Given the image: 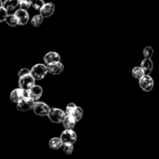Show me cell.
<instances>
[{
    "label": "cell",
    "instance_id": "ac0fdd59",
    "mask_svg": "<svg viewBox=\"0 0 159 159\" xmlns=\"http://www.w3.org/2000/svg\"><path fill=\"white\" fill-rule=\"evenodd\" d=\"M43 18L44 17L41 15V14H37L35 15L34 16H33V18L31 19V24L32 26H35V27H38L40 25L42 24L43 21Z\"/></svg>",
    "mask_w": 159,
    "mask_h": 159
},
{
    "label": "cell",
    "instance_id": "7402d4cb",
    "mask_svg": "<svg viewBox=\"0 0 159 159\" xmlns=\"http://www.w3.org/2000/svg\"><path fill=\"white\" fill-rule=\"evenodd\" d=\"M44 3L43 0H31V6L38 11H40V9L43 7Z\"/></svg>",
    "mask_w": 159,
    "mask_h": 159
},
{
    "label": "cell",
    "instance_id": "4316f807",
    "mask_svg": "<svg viewBox=\"0 0 159 159\" xmlns=\"http://www.w3.org/2000/svg\"><path fill=\"white\" fill-rule=\"evenodd\" d=\"M8 15H9L8 14V10H6L3 6L0 8V23L6 21Z\"/></svg>",
    "mask_w": 159,
    "mask_h": 159
},
{
    "label": "cell",
    "instance_id": "83f0119b",
    "mask_svg": "<svg viewBox=\"0 0 159 159\" xmlns=\"http://www.w3.org/2000/svg\"><path fill=\"white\" fill-rule=\"evenodd\" d=\"M28 74H30V70L27 69V68H22L18 71V77H22V76Z\"/></svg>",
    "mask_w": 159,
    "mask_h": 159
},
{
    "label": "cell",
    "instance_id": "484cf974",
    "mask_svg": "<svg viewBox=\"0 0 159 159\" xmlns=\"http://www.w3.org/2000/svg\"><path fill=\"white\" fill-rule=\"evenodd\" d=\"M19 6H20V9L27 10L31 6V1L30 0H20Z\"/></svg>",
    "mask_w": 159,
    "mask_h": 159
},
{
    "label": "cell",
    "instance_id": "ba28073f",
    "mask_svg": "<svg viewBox=\"0 0 159 159\" xmlns=\"http://www.w3.org/2000/svg\"><path fill=\"white\" fill-rule=\"evenodd\" d=\"M26 96H27V90H25L20 87L13 89L10 93V100L12 102L17 103Z\"/></svg>",
    "mask_w": 159,
    "mask_h": 159
},
{
    "label": "cell",
    "instance_id": "8fae6325",
    "mask_svg": "<svg viewBox=\"0 0 159 159\" xmlns=\"http://www.w3.org/2000/svg\"><path fill=\"white\" fill-rule=\"evenodd\" d=\"M14 14H15L17 20H18L19 25L24 26V25H26V23L29 22V20H30L29 14H28L27 11L25 10V9H18V10L16 11Z\"/></svg>",
    "mask_w": 159,
    "mask_h": 159
},
{
    "label": "cell",
    "instance_id": "d4e9b609",
    "mask_svg": "<svg viewBox=\"0 0 159 159\" xmlns=\"http://www.w3.org/2000/svg\"><path fill=\"white\" fill-rule=\"evenodd\" d=\"M62 148H63V152L66 155H71L74 152V144H64Z\"/></svg>",
    "mask_w": 159,
    "mask_h": 159
},
{
    "label": "cell",
    "instance_id": "f546056e",
    "mask_svg": "<svg viewBox=\"0 0 159 159\" xmlns=\"http://www.w3.org/2000/svg\"><path fill=\"white\" fill-rule=\"evenodd\" d=\"M30 1H31V0H30Z\"/></svg>",
    "mask_w": 159,
    "mask_h": 159
},
{
    "label": "cell",
    "instance_id": "30bf717a",
    "mask_svg": "<svg viewBox=\"0 0 159 159\" xmlns=\"http://www.w3.org/2000/svg\"><path fill=\"white\" fill-rule=\"evenodd\" d=\"M42 95H43V89L40 85H34L32 88L27 90V96L34 99V101L40 99Z\"/></svg>",
    "mask_w": 159,
    "mask_h": 159
},
{
    "label": "cell",
    "instance_id": "44dd1931",
    "mask_svg": "<svg viewBox=\"0 0 159 159\" xmlns=\"http://www.w3.org/2000/svg\"><path fill=\"white\" fill-rule=\"evenodd\" d=\"M154 54V49L152 47L148 46L145 47L143 50V55H144V58H152Z\"/></svg>",
    "mask_w": 159,
    "mask_h": 159
},
{
    "label": "cell",
    "instance_id": "4fadbf2b",
    "mask_svg": "<svg viewBox=\"0 0 159 159\" xmlns=\"http://www.w3.org/2000/svg\"><path fill=\"white\" fill-rule=\"evenodd\" d=\"M43 61L46 65L55 61H61V56L59 55L58 53L54 52V51H50L47 53L43 57Z\"/></svg>",
    "mask_w": 159,
    "mask_h": 159
},
{
    "label": "cell",
    "instance_id": "d6986e66",
    "mask_svg": "<svg viewBox=\"0 0 159 159\" xmlns=\"http://www.w3.org/2000/svg\"><path fill=\"white\" fill-rule=\"evenodd\" d=\"M6 23H7L9 26H12V27L16 26L19 25L18 20H17L15 14H9V15L7 16V18H6Z\"/></svg>",
    "mask_w": 159,
    "mask_h": 159
},
{
    "label": "cell",
    "instance_id": "7c38bea8",
    "mask_svg": "<svg viewBox=\"0 0 159 159\" xmlns=\"http://www.w3.org/2000/svg\"><path fill=\"white\" fill-rule=\"evenodd\" d=\"M54 12V5L52 2L44 3L43 7L40 9V13L45 18L51 16Z\"/></svg>",
    "mask_w": 159,
    "mask_h": 159
},
{
    "label": "cell",
    "instance_id": "5b68a950",
    "mask_svg": "<svg viewBox=\"0 0 159 159\" xmlns=\"http://www.w3.org/2000/svg\"><path fill=\"white\" fill-rule=\"evenodd\" d=\"M60 138L64 144H74L77 141V135L73 129H65L61 133Z\"/></svg>",
    "mask_w": 159,
    "mask_h": 159
},
{
    "label": "cell",
    "instance_id": "e0dca14e",
    "mask_svg": "<svg viewBox=\"0 0 159 159\" xmlns=\"http://www.w3.org/2000/svg\"><path fill=\"white\" fill-rule=\"evenodd\" d=\"M20 0H5L3 2V7L8 11L13 10L19 6Z\"/></svg>",
    "mask_w": 159,
    "mask_h": 159
},
{
    "label": "cell",
    "instance_id": "ffe728a7",
    "mask_svg": "<svg viewBox=\"0 0 159 159\" xmlns=\"http://www.w3.org/2000/svg\"><path fill=\"white\" fill-rule=\"evenodd\" d=\"M144 75H145V73H144V70L142 69V68H141V66L135 67V68H134L133 70H132V75H133V77L134 78V79H138V80H139L141 77H143Z\"/></svg>",
    "mask_w": 159,
    "mask_h": 159
},
{
    "label": "cell",
    "instance_id": "cb8c5ba5",
    "mask_svg": "<svg viewBox=\"0 0 159 159\" xmlns=\"http://www.w3.org/2000/svg\"><path fill=\"white\" fill-rule=\"evenodd\" d=\"M72 116L75 118V120H77V122L80 121L82 120V116H83V110L81 107H78L77 109L75 110V111L74 112V113L72 114Z\"/></svg>",
    "mask_w": 159,
    "mask_h": 159
},
{
    "label": "cell",
    "instance_id": "3957f363",
    "mask_svg": "<svg viewBox=\"0 0 159 159\" xmlns=\"http://www.w3.org/2000/svg\"><path fill=\"white\" fill-rule=\"evenodd\" d=\"M35 79L33 77L31 73L30 74L25 75L19 78V86L25 90H29L30 89L32 88L35 85Z\"/></svg>",
    "mask_w": 159,
    "mask_h": 159
},
{
    "label": "cell",
    "instance_id": "277c9868",
    "mask_svg": "<svg viewBox=\"0 0 159 159\" xmlns=\"http://www.w3.org/2000/svg\"><path fill=\"white\" fill-rule=\"evenodd\" d=\"M35 101L33 99L30 98L29 96H26L23 99H22L20 102H17V110L21 112H27L32 110L34 108Z\"/></svg>",
    "mask_w": 159,
    "mask_h": 159
},
{
    "label": "cell",
    "instance_id": "6da1fadb",
    "mask_svg": "<svg viewBox=\"0 0 159 159\" xmlns=\"http://www.w3.org/2000/svg\"><path fill=\"white\" fill-rule=\"evenodd\" d=\"M30 73L35 80H41L44 79L45 76L48 73V68L43 64H37L32 67L30 69Z\"/></svg>",
    "mask_w": 159,
    "mask_h": 159
},
{
    "label": "cell",
    "instance_id": "9c48e42d",
    "mask_svg": "<svg viewBox=\"0 0 159 159\" xmlns=\"http://www.w3.org/2000/svg\"><path fill=\"white\" fill-rule=\"evenodd\" d=\"M48 71L51 75H60L64 71V65L61 61H55L47 65Z\"/></svg>",
    "mask_w": 159,
    "mask_h": 159
},
{
    "label": "cell",
    "instance_id": "9a60e30c",
    "mask_svg": "<svg viewBox=\"0 0 159 159\" xmlns=\"http://www.w3.org/2000/svg\"><path fill=\"white\" fill-rule=\"evenodd\" d=\"M76 123H77V120L74 116L71 115H66L62 124L65 129H73L75 127Z\"/></svg>",
    "mask_w": 159,
    "mask_h": 159
},
{
    "label": "cell",
    "instance_id": "7a4b0ae2",
    "mask_svg": "<svg viewBox=\"0 0 159 159\" xmlns=\"http://www.w3.org/2000/svg\"><path fill=\"white\" fill-rule=\"evenodd\" d=\"M48 116L50 120L54 124H61V123H63L66 116V113L61 109L53 108L51 109Z\"/></svg>",
    "mask_w": 159,
    "mask_h": 159
},
{
    "label": "cell",
    "instance_id": "8992f818",
    "mask_svg": "<svg viewBox=\"0 0 159 159\" xmlns=\"http://www.w3.org/2000/svg\"><path fill=\"white\" fill-rule=\"evenodd\" d=\"M139 85L144 92H151L154 88V80L150 75H144L139 79Z\"/></svg>",
    "mask_w": 159,
    "mask_h": 159
},
{
    "label": "cell",
    "instance_id": "603a6c76",
    "mask_svg": "<svg viewBox=\"0 0 159 159\" xmlns=\"http://www.w3.org/2000/svg\"><path fill=\"white\" fill-rule=\"evenodd\" d=\"M77 107L78 106H76L75 103H73V102H71V103L68 104L66 107V109H65L66 115H71V116H72V114L74 113V112L75 111Z\"/></svg>",
    "mask_w": 159,
    "mask_h": 159
},
{
    "label": "cell",
    "instance_id": "2e32d148",
    "mask_svg": "<svg viewBox=\"0 0 159 159\" xmlns=\"http://www.w3.org/2000/svg\"><path fill=\"white\" fill-rule=\"evenodd\" d=\"M63 141L61 138H53L49 141V147L53 150H58L63 147Z\"/></svg>",
    "mask_w": 159,
    "mask_h": 159
},
{
    "label": "cell",
    "instance_id": "52a82bcc",
    "mask_svg": "<svg viewBox=\"0 0 159 159\" xmlns=\"http://www.w3.org/2000/svg\"><path fill=\"white\" fill-rule=\"evenodd\" d=\"M33 110H34V113L37 114V116H48L50 110H51V108H50L49 106L47 105L45 102H36L35 101V103H34Z\"/></svg>",
    "mask_w": 159,
    "mask_h": 159
},
{
    "label": "cell",
    "instance_id": "5bb4252c",
    "mask_svg": "<svg viewBox=\"0 0 159 159\" xmlns=\"http://www.w3.org/2000/svg\"><path fill=\"white\" fill-rule=\"evenodd\" d=\"M141 67L144 70L145 75H150L153 70V62L151 58H144L141 63Z\"/></svg>",
    "mask_w": 159,
    "mask_h": 159
},
{
    "label": "cell",
    "instance_id": "f1b7e54d",
    "mask_svg": "<svg viewBox=\"0 0 159 159\" xmlns=\"http://www.w3.org/2000/svg\"><path fill=\"white\" fill-rule=\"evenodd\" d=\"M2 6H3V2H2V0H0V8L2 7Z\"/></svg>",
    "mask_w": 159,
    "mask_h": 159
}]
</instances>
